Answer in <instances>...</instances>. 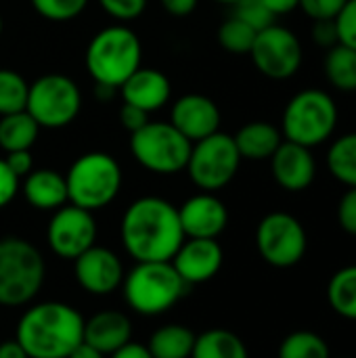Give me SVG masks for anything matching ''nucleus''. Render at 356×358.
<instances>
[{"label": "nucleus", "mask_w": 356, "mask_h": 358, "mask_svg": "<svg viewBox=\"0 0 356 358\" xmlns=\"http://www.w3.org/2000/svg\"><path fill=\"white\" fill-rule=\"evenodd\" d=\"M164 10L172 17H189L195 8L199 0H159Z\"/></svg>", "instance_id": "nucleus-42"}, {"label": "nucleus", "mask_w": 356, "mask_h": 358, "mask_svg": "<svg viewBox=\"0 0 356 358\" xmlns=\"http://www.w3.org/2000/svg\"><path fill=\"white\" fill-rule=\"evenodd\" d=\"M172 266L191 287L206 283L218 275L225 262V252L218 239H187L172 256Z\"/></svg>", "instance_id": "nucleus-17"}, {"label": "nucleus", "mask_w": 356, "mask_h": 358, "mask_svg": "<svg viewBox=\"0 0 356 358\" xmlns=\"http://www.w3.org/2000/svg\"><path fill=\"white\" fill-rule=\"evenodd\" d=\"M73 275L78 285L92 296H109L124 281V266L109 248L92 245L73 260Z\"/></svg>", "instance_id": "nucleus-14"}, {"label": "nucleus", "mask_w": 356, "mask_h": 358, "mask_svg": "<svg viewBox=\"0 0 356 358\" xmlns=\"http://www.w3.org/2000/svg\"><path fill=\"white\" fill-rule=\"evenodd\" d=\"M120 235L136 262H170L185 241L178 208L155 195L138 197L126 208Z\"/></svg>", "instance_id": "nucleus-1"}, {"label": "nucleus", "mask_w": 356, "mask_h": 358, "mask_svg": "<svg viewBox=\"0 0 356 358\" xmlns=\"http://www.w3.org/2000/svg\"><path fill=\"white\" fill-rule=\"evenodd\" d=\"M277 358H332V350L323 336L308 329H298L283 338Z\"/></svg>", "instance_id": "nucleus-29"}, {"label": "nucleus", "mask_w": 356, "mask_h": 358, "mask_svg": "<svg viewBox=\"0 0 356 358\" xmlns=\"http://www.w3.org/2000/svg\"><path fill=\"white\" fill-rule=\"evenodd\" d=\"M122 180V168L113 155L88 151L80 155L65 174L69 203L88 212L107 208L118 197Z\"/></svg>", "instance_id": "nucleus-7"}, {"label": "nucleus", "mask_w": 356, "mask_h": 358, "mask_svg": "<svg viewBox=\"0 0 356 358\" xmlns=\"http://www.w3.org/2000/svg\"><path fill=\"white\" fill-rule=\"evenodd\" d=\"M99 4L118 23L134 21L147 8V0H99Z\"/></svg>", "instance_id": "nucleus-34"}, {"label": "nucleus", "mask_w": 356, "mask_h": 358, "mask_svg": "<svg viewBox=\"0 0 356 358\" xmlns=\"http://www.w3.org/2000/svg\"><path fill=\"white\" fill-rule=\"evenodd\" d=\"M40 136V126L27 111H17L0 117V149L10 151H27Z\"/></svg>", "instance_id": "nucleus-25"}, {"label": "nucleus", "mask_w": 356, "mask_h": 358, "mask_svg": "<svg viewBox=\"0 0 356 358\" xmlns=\"http://www.w3.org/2000/svg\"><path fill=\"white\" fill-rule=\"evenodd\" d=\"M338 224L344 233L356 237V189H346L338 201Z\"/></svg>", "instance_id": "nucleus-37"}, {"label": "nucleus", "mask_w": 356, "mask_h": 358, "mask_svg": "<svg viewBox=\"0 0 356 358\" xmlns=\"http://www.w3.org/2000/svg\"><path fill=\"white\" fill-rule=\"evenodd\" d=\"M193 143L187 141L170 122H149L130 134L132 157L153 174L170 176L187 168Z\"/></svg>", "instance_id": "nucleus-8"}, {"label": "nucleus", "mask_w": 356, "mask_h": 358, "mask_svg": "<svg viewBox=\"0 0 356 358\" xmlns=\"http://www.w3.org/2000/svg\"><path fill=\"white\" fill-rule=\"evenodd\" d=\"M264 6L277 17V15H287L300 6V0H262Z\"/></svg>", "instance_id": "nucleus-44"}, {"label": "nucleus", "mask_w": 356, "mask_h": 358, "mask_svg": "<svg viewBox=\"0 0 356 358\" xmlns=\"http://www.w3.org/2000/svg\"><path fill=\"white\" fill-rule=\"evenodd\" d=\"M109 358H153L149 348L145 344L138 342H128L126 346H122L120 350H115L113 355H109Z\"/></svg>", "instance_id": "nucleus-43"}, {"label": "nucleus", "mask_w": 356, "mask_h": 358, "mask_svg": "<svg viewBox=\"0 0 356 358\" xmlns=\"http://www.w3.org/2000/svg\"><path fill=\"white\" fill-rule=\"evenodd\" d=\"M84 61L94 84L120 90V86L141 67L143 44L128 25L113 23L90 38Z\"/></svg>", "instance_id": "nucleus-3"}, {"label": "nucleus", "mask_w": 356, "mask_h": 358, "mask_svg": "<svg viewBox=\"0 0 356 358\" xmlns=\"http://www.w3.org/2000/svg\"><path fill=\"white\" fill-rule=\"evenodd\" d=\"M235 17L245 21L250 27H254L256 31L269 27L275 23V15L264 6L262 0H237L235 4Z\"/></svg>", "instance_id": "nucleus-33"}, {"label": "nucleus", "mask_w": 356, "mask_h": 358, "mask_svg": "<svg viewBox=\"0 0 356 358\" xmlns=\"http://www.w3.org/2000/svg\"><path fill=\"white\" fill-rule=\"evenodd\" d=\"M327 300L336 315L356 321V264L334 273L327 283Z\"/></svg>", "instance_id": "nucleus-28"}, {"label": "nucleus", "mask_w": 356, "mask_h": 358, "mask_svg": "<svg viewBox=\"0 0 356 358\" xmlns=\"http://www.w3.org/2000/svg\"><path fill=\"white\" fill-rule=\"evenodd\" d=\"M256 248L266 264L275 268H292L306 256V229L294 214L271 212L258 222Z\"/></svg>", "instance_id": "nucleus-11"}, {"label": "nucleus", "mask_w": 356, "mask_h": 358, "mask_svg": "<svg viewBox=\"0 0 356 358\" xmlns=\"http://www.w3.org/2000/svg\"><path fill=\"white\" fill-rule=\"evenodd\" d=\"M195 334L178 323H170L151 334L147 348L153 358H191Z\"/></svg>", "instance_id": "nucleus-24"}, {"label": "nucleus", "mask_w": 356, "mask_h": 358, "mask_svg": "<svg viewBox=\"0 0 356 358\" xmlns=\"http://www.w3.org/2000/svg\"><path fill=\"white\" fill-rule=\"evenodd\" d=\"M323 71L329 84L342 92H356V50L344 44L327 48Z\"/></svg>", "instance_id": "nucleus-26"}, {"label": "nucleus", "mask_w": 356, "mask_h": 358, "mask_svg": "<svg viewBox=\"0 0 356 358\" xmlns=\"http://www.w3.org/2000/svg\"><path fill=\"white\" fill-rule=\"evenodd\" d=\"M126 304L143 315L157 317L176 306L189 285L174 271L172 262H136L122 281Z\"/></svg>", "instance_id": "nucleus-4"}, {"label": "nucleus", "mask_w": 356, "mask_h": 358, "mask_svg": "<svg viewBox=\"0 0 356 358\" xmlns=\"http://www.w3.org/2000/svg\"><path fill=\"white\" fill-rule=\"evenodd\" d=\"M327 168L346 189H356V132L342 134L332 143L327 151Z\"/></svg>", "instance_id": "nucleus-27"}, {"label": "nucleus", "mask_w": 356, "mask_h": 358, "mask_svg": "<svg viewBox=\"0 0 356 358\" xmlns=\"http://www.w3.org/2000/svg\"><path fill=\"white\" fill-rule=\"evenodd\" d=\"M334 21L338 29V42L356 50V0H348Z\"/></svg>", "instance_id": "nucleus-35"}, {"label": "nucleus", "mask_w": 356, "mask_h": 358, "mask_svg": "<svg viewBox=\"0 0 356 358\" xmlns=\"http://www.w3.org/2000/svg\"><path fill=\"white\" fill-rule=\"evenodd\" d=\"M216 2H220V4H235L237 0H216Z\"/></svg>", "instance_id": "nucleus-48"}, {"label": "nucleus", "mask_w": 356, "mask_h": 358, "mask_svg": "<svg viewBox=\"0 0 356 358\" xmlns=\"http://www.w3.org/2000/svg\"><path fill=\"white\" fill-rule=\"evenodd\" d=\"M82 109V92L69 76L46 73L29 84L25 111L40 128H65Z\"/></svg>", "instance_id": "nucleus-9"}, {"label": "nucleus", "mask_w": 356, "mask_h": 358, "mask_svg": "<svg viewBox=\"0 0 356 358\" xmlns=\"http://www.w3.org/2000/svg\"><path fill=\"white\" fill-rule=\"evenodd\" d=\"M187 239H218L229 224V210L214 193H197L178 208Z\"/></svg>", "instance_id": "nucleus-16"}, {"label": "nucleus", "mask_w": 356, "mask_h": 358, "mask_svg": "<svg viewBox=\"0 0 356 358\" xmlns=\"http://www.w3.org/2000/svg\"><path fill=\"white\" fill-rule=\"evenodd\" d=\"M191 358H250V352L237 334L216 327L195 336Z\"/></svg>", "instance_id": "nucleus-23"}, {"label": "nucleus", "mask_w": 356, "mask_h": 358, "mask_svg": "<svg viewBox=\"0 0 356 358\" xmlns=\"http://www.w3.org/2000/svg\"><path fill=\"white\" fill-rule=\"evenodd\" d=\"M313 40L321 46V48H332L338 42V29H336V21L334 19H319L313 21Z\"/></svg>", "instance_id": "nucleus-39"}, {"label": "nucleus", "mask_w": 356, "mask_h": 358, "mask_svg": "<svg viewBox=\"0 0 356 358\" xmlns=\"http://www.w3.org/2000/svg\"><path fill=\"white\" fill-rule=\"evenodd\" d=\"M4 162L17 178H25L34 170V155L29 153V149L27 151H10V153H6Z\"/></svg>", "instance_id": "nucleus-41"}, {"label": "nucleus", "mask_w": 356, "mask_h": 358, "mask_svg": "<svg viewBox=\"0 0 356 358\" xmlns=\"http://www.w3.org/2000/svg\"><path fill=\"white\" fill-rule=\"evenodd\" d=\"M120 122L132 134V132L141 130L145 124H149L151 120H149V113L147 111H143V109H138L134 105L122 103V107H120Z\"/></svg>", "instance_id": "nucleus-40"}, {"label": "nucleus", "mask_w": 356, "mask_h": 358, "mask_svg": "<svg viewBox=\"0 0 356 358\" xmlns=\"http://www.w3.org/2000/svg\"><path fill=\"white\" fill-rule=\"evenodd\" d=\"M220 109L218 105L199 92L183 94L174 101L170 109V124L191 143H197L220 130Z\"/></svg>", "instance_id": "nucleus-15"}, {"label": "nucleus", "mask_w": 356, "mask_h": 358, "mask_svg": "<svg viewBox=\"0 0 356 358\" xmlns=\"http://www.w3.org/2000/svg\"><path fill=\"white\" fill-rule=\"evenodd\" d=\"M115 94H118V90H115V88L105 86V84H94V96H97L99 101H111Z\"/></svg>", "instance_id": "nucleus-47"}, {"label": "nucleus", "mask_w": 356, "mask_h": 358, "mask_svg": "<svg viewBox=\"0 0 356 358\" xmlns=\"http://www.w3.org/2000/svg\"><path fill=\"white\" fill-rule=\"evenodd\" d=\"M29 2L40 17L55 23L76 19L88 6V0H29Z\"/></svg>", "instance_id": "nucleus-32"}, {"label": "nucleus", "mask_w": 356, "mask_h": 358, "mask_svg": "<svg viewBox=\"0 0 356 358\" xmlns=\"http://www.w3.org/2000/svg\"><path fill=\"white\" fill-rule=\"evenodd\" d=\"M338 105L329 92L321 88H304L287 101L279 130L285 141L313 149L332 138L338 126Z\"/></svg>", "instance_id": "nucleus-5"}, {"label": "nucleus", "mask_w": 356, "mask_h": 358, "mask_svg": "<svg viewBox=\"0 0 356 358\" xmlns=\"http://www.w3.org/2000/svg\"><path fill=\"white\" fill-rule=\"evenodd\" d=\"M241 155L231 134L214 132L191 147L187 172L193 185L206 193L225 189L239 172Z\"/></svg>", "instance_id": "nucleus-10"}, {"label": "nucleus", "mask_w": 356, "mask_h": 358, "mask_svg": "<svg viewBox=\"0 0 356 358\" xmlns=\"http://www.w3.org/2000/svg\"><path fill=\"white\" fill-rule=\"evenodd\" d=\"M21 191H23L25 201L36 210L55 212L63 208L65 203H69L65 176L55 170H46V168L31 170L23 178Z\"/></svg>", "instance_id": "nucleus-21"}, {"label": "nucleus", "mask_w": 356, "mask_h": 358, "mask_svg": "<svg viewBox=\"0 0 356 358\" xmlns=\"http://www.w3.org/2000/svg\"><path fill=\"white\" fill-rule=\"evenodd\" d=\"M250 57L262 76L271 80H287L300 71L304 50L290 27L273 23L256 34Z\"/></svg>", "instance_id": "nucleus-12"}, {"label": "nucleus", "mask_w": 356, "mask_h": 358, "mask_svg": "<svg viewBox=\"0 0 356 358\" xmlns=\"http://www.w3.org/2000/svg\"><path fill=\"white\" fill-rule=\"evenodd\" d=\"M271 172L281 189L290 193L306 191L317 178V159L313 149L283 138L271 155Z\"/></svg>", "instance_id": "nucleus-18"}, {"label": "nucleus", "mask_w": 356, "mask_h": 358, "mask_svg": "<svg viewBox=\"0 0 356 358\" xmlns=\"http://www.w3.org/2000/svg\"><path fill=\"white\" fill-rule=\"evenodd\" d=\"M46 275L40 250L21 237L0 239V306L29 304L42 289Z\"/></svg>", "instance_id": "nucleus-6"}, {"label": "nucleus", "mask_w": 356, "mask_h": 358, "mask_svg": "<svg viewBox=\"0 0 356 358\" xmlns=\"http://www.w3.org/2000/svg\"><path fill=\"white\" fill-rule=\"evenodd\" d=\"M256 29L250 27L245 21L237 19L235 15L229 17L227 21L220 23L218 27V42L220 46L231 52V55H250L254 40H256Z\"/></svg>", "instance_id": "nucleus-31"}, {"label": "nucleus", "mask_w": 356, "mask_h": 358, "mask_svg": "<svg viewBox=\"0 0 356 358\" xmlns=\"http://www.w3.org/2000/svg\"><path fill=\"white\" fill-rule=\"evenodd\" d=\"M84 342L109 357L132 342V323L120 310H101L84 323Z\"/></svg>", "instance_id": "nucleus-20"}, {"label": "nucleus", "mask_w": 356, "mask_h": 358, "mask_svg": "<svg viewBox=\"0 0 356 358\" xmlns=\"http://www.w3.org/2000/svg\"><path fill=\"white\" fill-rule=\"evenodd\" d=\"M67 358H105V355H103V352H99L97 348L88 346L86 342H82L80 346H76V348H73V352H71Z\"/></svg>", "instance_id": "nucleus-46"}, {"label": "nucleus", "mask_w": 356, "mask_h": 358, "mask_svg": "<svg viewBox=\"0 0 356 358\" xmlns=\"http://www.w3.org/2000/svg\"><path fill=\"white\" fill-rule=\"evenodd\" d=\"M0 358H29L23 346L17 340H6L0 342Z\"/></svg>", "instance_id": "nucleus-45"}, {"label": "nucleus", "mask_w": 356, "mask_h": 358, "mask_svg": "<svg viewBox=\"0 0 356 358\" xmlns=\"http://www.w3.org/2000/svg\"><path fill=\"white\" fill-rule=\"evenodd\" d=\"M19 191V178L0 157V208H6Z\"/></svg>", "instance_id": "nucleus-38"}, {"label": "nucleus", "mask_w": 356, "mask_h": 358, "mask_svg": "<svg viewBox=\"0 0 356 358\" xmlns=\"http://www.w3.org/2000/svg\"><path fill=\"white\" fill-rule=\"evenodd\" d=\"M346 2L348 0H300L298 8H302L306 13V17H311L313 21L336 19Z\"/></svg>", "instance_id": "nucleus-36"}, {"label": "nucleus", "mask_w": 356, "mask_h": 358, "mask_svg": "<svg viewBox=\"0 0 356 358\" xmlns=\"http://www.w3.org/2000/svg\"><path fill=\"white\" fill-rule=\"evenodd\" d=\"M48 248L63 260H76L97 241V222L92 212L65 203L55 210L46 227Z\"/></svg>", "instance_id": "nucleus-13"}, {"label": "nucleus", "mask_w": 356, "mask_h": 358, "mask_svg": "<svg viewBox=\"0 0 356 358\" xmlns=\"http://www.w3.org/2000/svg\"><path fill=\"white\" fill-rule=\"evenodd\" d=\"M241 159H271L277 147L283 143V134L277 126L269 122H250L237 130L233 136Z\"/></svg>", "instance_id": "nucleus-22"}, {"label": "nucleus", "mask_w": 356, "mask_h": 358, "mask_svg": "<svg viewBox=\"0 0 356 358\" xmlns=\"http://www.w3.org/2000/svg\"><path fill=\"white\" fill-rule=\"evenodd\" d=\"M84 317L65 302H40L17 323V342L29 358H67L84 342Z\"/></svg>", "instance_id": "nucleus-2"}, {"label": "nucleus", "mask_w": 356, "mask_h": 358, "mask_svg": "<svg viewBox=\"0 0 356 358\" xmlns=\"http://www.w3.org/2000/svg\"><path fill=\"white\" fill-rule=\"evenodd\" d=\"M0 34H2V17H0Z\"/></svg>", "instance_id": "nucleus-49"}, {"label": "nucleus", "mask_w": 356, "mask_h": 358, "mask_svg": "<svg viewBox=\"0 0 356 358\" xmlns=\"http://www.w3.org/2000/svg\"><path fill=\"white\" fill-rule=\"evenodd\" d=\"M29 84L27 80L8 67L0 69V117L17 111H25Z\"/></svg>", "instance_id": "nucleus-30"}, {"label": "nucleus", "mask_w": 356, "mask_h": 358, "mask_svg": "<svg viewBox=\"0 0 356 358\" xmlns=\"http://www.w3.org/2000/svg\"><path fill=\"white\" fill-rule=\"evenodd\" d=\"M122 94V101L128 105H134L147 113L159 111L168 105L172 86L170 78L153 67H138L118 90Z\"/></svg>", "instance_id": "nucleus-19"}]
</instances>
